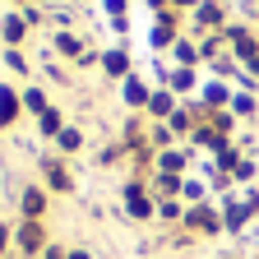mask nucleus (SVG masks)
Returning <instances> with one entry per match:
<instances>
[{
  "label": "nucleus",
  "instance_id": "1",
  "mask_svg": "<svg viewBox=\"0 0 259 259\" xmlns=\"http://www.w3.org/2000/svg\"><path fill=\"white\" fill-rule=\"evenodd\" d=\"M10 111H14V97H10V93H0V120H10Z\"/></svg>",
  "mask_w": 259,
  "mask_h": 259
}]
</instances>
